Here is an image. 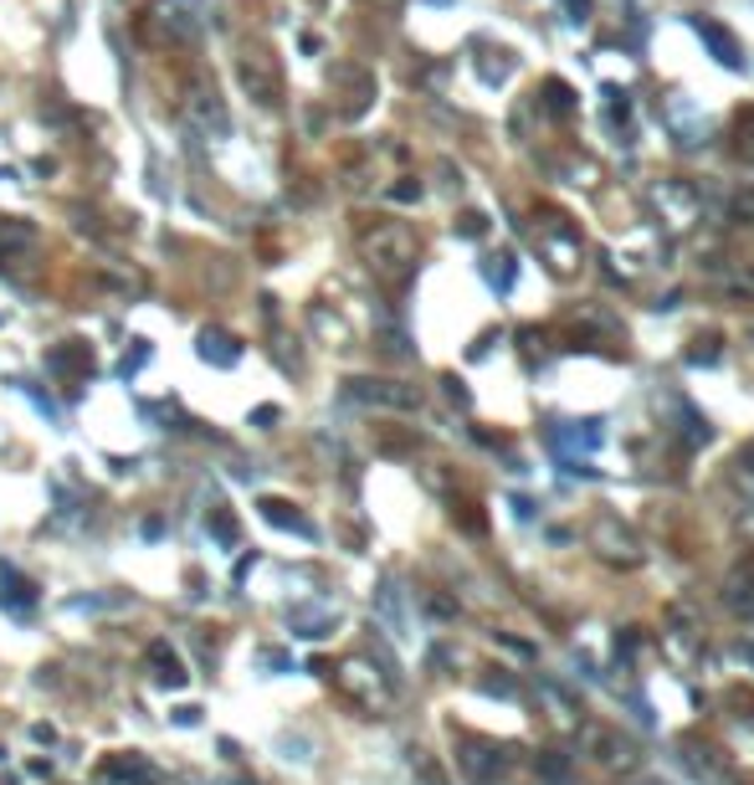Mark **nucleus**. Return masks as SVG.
<instances>
[{
	"instance_id": "obj_9",
	"label": "nucleus",
	"mask_w": 754,
	"mask_h": 785,
	"mask_svg": "<svg viewBox=\"0 0 754 785\" xmlns=\"http://www.w3.org/2000/svg\"><path fill=\"white\" fill-rule=\"evenodd\" d=\"M309 329L328 344V350H344V344L355 340V329L344 324V313H334L328 303H309Z\"/></svg>"
},
{
	"instance_id": "obj_17",
	"label": "nucleus",
	"mask_w": 754,
	"mask_h": 785,
	"mask_svg": "<svg viewBox=\"0 0 754 785\" xmlns=\"http://www.w3.org/2000/svg\"><path fill=\"white\" fill-rule=\"evenodd\" d=\"M729 139H734V154L754 164V108H740V114H734V133H729Z\"/></svg>"
},
{
	"instance_id": "obj_10",
	"label": "nucleus",
	"mask_w": 754,
	"mask_h": 785,
	"mask_svg": "<svg viewBox=\"0 0 754 785\" xmlns=\"http://www.w3.org/2000/svg\"><path fill=\"white\" fill-rule=\"evenodd\" d=\"M334 83H344V114L349 119L365 114V104H370V93H375V77L365 67H334Z\"/></svg>"
},
{
	"instance_id": "obj_6",
	"label": "nucleus",
	"mask_w": 754,
	"mask_h": 785,
	"mask_svg": "<svg viewBox=\"0 0 754 785\" xmlns=\"http://www.w3.org/2000/svg\"><path fill=\"white\" fill-rule=\"evenodd\" d=\"M139 36L149 46H185L195 36V21L170 0H154L149 11H139Z\"/></svg>"
},
{
	"instance_id": "obj_20",
	"label": "nucleus",
	"mask_w": 754,
	"mask_h": 785,
	"mask_svg": "<svg viewBox=\"0 0 754 785\" xmlns=\"http://www.w3.org/2000/svg\"><path fill=\"white\" fill-rule=\"evenodd\" d=\"M370 6H380V11H390V6H400V0H370Z\"/></svg>"
},
{
	"instance_id": "obj_18",
	"label": "nucleus",
	"mask_w": 754,
	"mask_h": 785,
	"mask_svg": "<svg viewBox=\"0 0 754 785\" xmlns=\"http://www.w3.org/2000/svg\"><path fill=\"white\" fill-rule=\"evenodd\" d=\"M211 534H216V539H222V545L226 549H231V545H237V519H231V514H226V504H216V508H211Z\"/></svg>"
},
{
	"instance_id": "obj_5",
	"label": "nucleus",
	"mask_w": 754,
	"mask_h": 785,
	"mask_svg": "<svg viewBox=\"0 0 754 785\" xmlns=\"http://www.w3.org/2000/svg\"><path fill=\"white\" fill-rule=\"evenodd\" d=\"M93 370H98V359H93V344L88 340H62L46 350V375L57 380L67 396H77V390L93 380Z\"/></svg>"
},
{
	"instance_id": "obj_4",
	"label": "nucleus",
	"mask_w": 754,
	"mask_h": 785,
	"mask_svg": "<svg viewBox=\"0 0 754 785\" xmlns=\"http://www.w3.org/2000/svg\"><path fill=\"white\" fill-rule=\"evenodd\" d=\"M534 247H539V257L549 262V272H560V278H575L580 272L585 247H580V232L564 222V216H545V222L534 226Z\"/></svg>"
},
{
	"instance_id": "obj_7",
	"label": "nucleus",
	"mask_w": 754,
	"mask_h": 785,
	"mask_svg": "<svg viewBox=\"0 0 754 785\" xmlns=\"http://www.w3.org/2000/svg\"><path fill=\"white\" fill-rule=\"evenodd\" d=\"M340 688H344L349 698H359L365 709H380L385 698H390V688L380 682V673H375L370 663H359V657H349V663L340 667Z\"/></svg>"
},
{
	"instance_id": "obj_12",
	"label": "nucleus",
	"mask_w": 754,
	"mask_h": 785,
	"mask_svg": "<svg viewBox=\"0 0 754 785\" xmlns=\"http://www.w3.org/2000/svg\"><path fill=\"white\" fill-rule=\"evenodd\" d=\"M349 396L380 400V406H416L421 400L411 386H396V380H349Z\"/></svg>"
},
{
	"instance_id": "obj_3",
	"label": "nucleus",
	"mask_w": 754,
	"mask_h": 785,
	"mask_svg": "<svg viewBox=\"0 0 754 785\" xmlns=\"http://www.w3.org/2000/svg\"><path fill=\"white\" fill-rule=\"evenodd\" d=\"M237 83H241V93H247L251 104H262V108H278L282 104V67H278V57H272L267 46H257V42L241 46Z\"/></svg>"
},
{
	"instance_id": "obj_19",
	"label": "nucleus",
	"mask_w": 754,
	"mask_h": 785,
	"mask_svg": "<svg viewBox=\"0 0 754 785\" xmlns=\"http://www.w3.org/2000/svg\"><path fill=\"white\" fill-rule=\"evenodd\" d=\"M144 359H149V344H144V340H139V344H133V355H123V365H119V375H123V380H129V375H133V370H139V365H144Z\"/></svg>"
},
{
	"instance_id": "obj_13",
	"label": "nucleus",
	"mask_w": 754,
	"mask_h": 785,
	"mask_svg": "<svg viewBox=\"0 0 754 785\" xmlns=\"http://www.w3.org/2000/svg\"><path fill=\"white\" fill-rule=\"evenodd\" d=\"M201 359L216 365V370H231L241 359V344L226 334V329H201Z\"/></svg>"
},
{
	"instance_id": "obj_15",
	"label": "nucleus",
	"mask_w": 754,
	"mask_h": 785,
	"mask_svg": "<svg viewBox=\"0 0 754 785\" xmlns=\"http://www.w3.org/2000/svg\"><path fill=\"white\" fill-rule=\"evenodd\" d=\"M195 114V123L201 129H216V133H226V104L216 98V88H195L191 93V104H185Z\"/></svg>"
},
{
	"instance_id": "obj_16",
	"label": "nucleus",
	"mask_w": 754,
	"mask_h": 785,
	"mask_svg": "<svg viewBox=\"0 0 754 785\" xmlns=\"http://www.w3.org/2000/svg\"><path fill=\"white\" fill-rule=\"evenodd\" d=\"M262 519L267 524H278V529H293V534H303V539H313V524L303 519V514H298L293 504H282V498H262Z\"/></svg>"
},
{
	"instance_id": "obj_8",
	"label": "nucleus",
	"mask_w": 754,
	"mask_h": 785,
	"mask_svg": "<svg viewBox=\"0 0 754 785\" xmlns=\"http://www.w3.org/2000/svg\"><path fill=\"white\" fill-rule=\"evenodd\" d=\"M98 785H154V771L144 755H108L98 765Z\"/></svg>"
},
{
	"instance_id": "obj_2",
	"label": "nucleus",
	"mask_w": 754,
	"mask_h": 785,
	"mask_svg": "<svg viewBox=\"0 0 754 785\" xmlns=\"http://www.w3.org/2000/svg\"><path fill=\"white\" fill-rule=\"evenodd\" d=\"M36 262H42V232L26 216H11V222L0 226V272L26 288L36 278Z\"/></svg>"
},
{
	"instance_id": "obj_1",
	"label": "nucleus",
	"mask_w": 754,
	"mask_h": 785,
	"mask_svg": "<svg viewBox=\"0 0 754 785\" xmlns=\"http://www.w3.org/2000/svg\"><path fill=\"white\" fill-rule=\"evenodd\" d=\"M359 257L375 278L400 282L416 272V257H421V237H416L406 222H375L359 232Z\"/></svg>"
},
{
	"instance_id": "obj_11",
	"label": "nucleus",
	"mask_w": 754,
	"mask_h": 785,
	"mask_svg": "<svg viewBox=\"0 0 754 785\" xmlns=\"http://www.w3.org/2000/svg\"><path fill=\"white\" fill-rule=\"evenodd\" d=\"M0 606L6 611H21L26 616L31 606H36V585H31L15 564H0Z\"/></svg>"
},
{
	"instance_id": "obj_14",
	"label": "nucleus",
	"mask_w": 754,
	"mask_h": 785,
	"mask_svg": "<svg viewBox=\"0 0 754 785\" xmlns=\"http://www.w3.org/2000/svg\"><path fill=\"white\" fill-rule=\"evenodd\" d=\"M149 667H154V678H160L164 688H185V678H191L170 642H149Z\"/></svg>"
}]
</instances>
